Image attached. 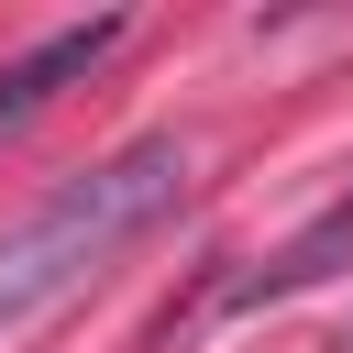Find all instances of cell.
Here are the masks:
<instances>
[{"mask_svg":"<svg viewBox=\"0 0 353 353\" xmlns=\"http://www.w3.org/2000/svg\"><path fill=\"white\" fill-rule=\"evenodd\" d=\"M176 199H188V143H176V132H143V143L99 154L88 176H66L22 232H0V353H11L44 309H66L88 276H110V254H121L132 232H154Z\"/></svg>","mask_w":353,"mask_h":353,"instance_id":"6da1fadb","label":"cell"},{"mask_svg":"<svg viewBox=\"0 0 353 353\" xmlns=\"http://www.w3.org/2000/svg\"><path fill=\"white\" fill-rule=\"evenodd\" d=\"M110 44H121V11H99V22H66V33H44L33 55H11V66H0V143H11V132H22V121L55 99V88H77V77H88Z\"/></svg>","mask_w":353,"mask_h":353,"instance_id":"7a4b0ae2","label":"cell"},{"mask_svg":"<svg viewBox=\"0 0 353 353\" xmlns=\"http://www.w3.org/2000/svg\"><path fill=\"white\" fill-rule=\"evenodd\" d=\"M353 265V188L320 210V221H298L254 276H232V309H265V298H298V287H320V276H342Z\"/></svg>","mask_w":353,"mask_h":353,"instance_id":"3957f363","label":"cell"}]
</instances>
